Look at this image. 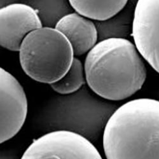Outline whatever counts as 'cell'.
Segmentation results:
<instances>
[{
	"label": "cell",
	"mask_w": 159,
	"mask_h": 159,
	"mask_svg": "<svg viewBox=\"0 0 159 159\" xmlns=\"http://www.w3.org/2000/svg\"><path fill=\"white\" fill-rule=\"evenodd\" d=\"M1 159H18L16 155L10 153L9 152H4L1 154Z\"/></svg>",
	"instance_id": "cell-14"
},
{
	"label": "cell",
	"mask_w": 159,
	"mask_h": 159,
	"mask_svg": "<svg viewBox=\"0 0 159 159\" xmlns=\"http://www.w3.org/2000/svg\"><path fill=\"white\" fill-rule=\"evenodd\" d=\"M132 36L141 56L159 74V0L137 2Z\"/></svg>",
	"instance_id": "cell-6"
},
{
	"label": "cell",
	"mask_w": 159,
	"mask_h": 159,
	"mask_svg": "<svg viewBox=\"0 0 159 159\" xmlns=\"http://www.w3.org/2000/svg\"><path fill=\"white\" fill-rule=\"evenodd\" d=\"M43 27L37 11L26 3H11L0 9V44L4 48L19 52L25 38Z\"/></svg>",
	"instance_id": "cell-8"
},
{
	"label": "cell",
	"mask_w": 159,
	"mask_h": 159,
	"mask_svg": "<svg viewBox=\"0 0 159 159\" xmlns=\"http://www.w3.org/2000/svg\"><path fill=\"white\" fill-rule=\"evenodd\" d=\"M20 159H102L86 138L68 130H54L34 140Z\"/></svg>",
	"instance_id": "cell-5"
},
{
	"label": "cell",
	"mask_w": 159,
	"mask_h": 159,
	"mask_svg": "<svg viewBox=\"0 0 159 159\" xmlns=\"http://www.w3.org/2000/svg\"><path fill=\"white\" fill-rule=\"evenodd\" d=\"M73 9L89 19L106 21L122 11L128 1H69Z\"/></svg>",
	"instance_id": "cell-10"
},
{
	"label": "cell",
	"mask_w": 159,
	"mask_h": 159,
	"mask_svg": "<svg viewBox=\"0 0 159 159\" xmlns=\"http://www.w3.org/2000/svg\"><path fill=\"white\" fill-rule=\"evenodd\" d=\"M134 14L127 10L121 11L115 17L106 21H96L98 32V42L109 38H124L133 22Z\"/></svg>",
	"instance_id": "cell-12"
},
{
	"label": "cell",
	"mask_w": 159,
	"mask_h": 159,
	"mask_svg": "<svg viewBox=\"0 0 159 159\" xmlns=\"http://www.w3.org/2000/svg\"><path fill=\"white\" fill-rule=\"evenodd\" d=\"M55 28L68 38L75 56L88 53L98 43V32L95 22L76 12L63 17Z\"/></svg>",
	"instance_id": "cell-9"
},
{
	"label": "cell",
	"mask_w": 159,
	"mask_h": 159,
	"mask_svg": "<svg viewBox=\"0 0 159 159\" xmlns=\"http://www.w3.org/2000/svg\"><path fill=\"white\" fill-rule=\"evenodd\" d=\"M84 70L87 85L109 101L125 99L139 91L147 69L136 45L125 38L98 42L88 53Z\"/></svg>",
	"instance_id": "cell-1"
},
{
	"label": "cell",
	"mask_w": 159,
	"mask_h": 159,
	"mask_svg": "<svg viewBox=\"0 0 159 159\" xmlns=\"http://www.w3.org/2000/svg\"><path fill=\"white\" fill-rule=\"evenodd\" d=\"M102 134L107 159H159V101L127 102L113 112Z\"/></svg>",
	"instance_id": "cell-2"
},
{
	"label": "cell",
	"mask_w": 159,
	"mask_h": 159,
	"mask_svg": "<svg viewBox=\"0 0 159 159\" xmlns=\"http://www.w3.org/2000/svg\"><path fill=\"white\" fill-rule=\"evenodd\" d=\"M37 11L43 27L55 28L65 16L73 13V8L67 1H30L28 3Z\"/></svg>",
	"instance_id": "cell-11"
},
{
	"label": "cell",
	"mask_w": 159,
	"mask_h": 159,
	"mask_svg": "<svg viewBox=\"0 0 159 159\" xmlns=\"http://www.w3.org/2000/svg\"><path fill=\"white\" fill-rule=\"evenodd\" d=\"M85 82L84 65L79 59L75 57L71 68L66 75L58 82L50 85L57 93L65 96L73 94L81 89Z\"/></svg>",
	"instance_id": "cell-13"
},
{
	"label": "cell",
	"mask_w": 159,
	"mask_h": 159,
	"mask_svg": "<svg viewBox=\"0 0 159 159\" xmlns=\"http://www.w3.org/2000/svg\"><path fill=\"white\" fill-rule=\"evenodd\" d=\"M116 110L85 87L73 94L56 97L48 104L42 122L50 131L68 130L89 141L98 139Z\"/></svg>",
	"instance_id": "cell-3"
},
{
	"label": "cell",
	"mask_w": 159,
	"mask_h": 159,
	"mask_svg": "<svg viewBox=\"0 0 159 159\" xmlns=\"http://www.w3.org/2000/svg\"><path fill=\"white\" fill-rule=\"evenodd\" d=\"M1 136L3 143L14 137L22 129L28 115V99L17 78L3 68L0 70Z\"/></svg>",
	"instance_id": "cell-7"
},
{
	"label": "cell",
	"mask_w": 159,
	"mask_h": 159,
	"mask_svg": "<svg viewBox=\"0 0 159 159\" xmlns=\"http://www.w3.org/2000/svg\"><path fill=\"white\" fill-rule=\"evenodd\" d=\"M19 52L24 72L34 80L49 85L66 75L75 58L68 38L53 28L42 27L30 33Z\"/></svg>",
	"instance_id": "cell-4"
}]
</instances>
